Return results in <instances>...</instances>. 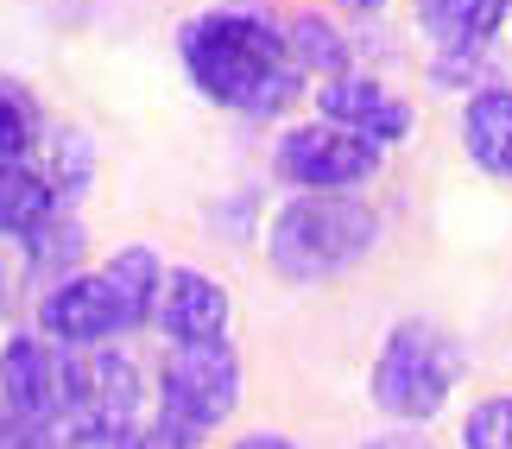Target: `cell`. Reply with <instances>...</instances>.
<instances>
[{
	"instance_id": "cell-3",
	"label": "cell",
	"mask_w": 512,
	"mask_h": 449,
	"mask_svg": "<svg viewBox=\"0 0 512 449\" xmlns=\"http://www.w3.org/2000/svg\"><path fill=\"white\" fill-rule=\"evenodd\" d=\"M462 342L449 336L443 323L430 317H411L399 323L392 336L380 342V355H373V374H367V399L373 412H386L392 424H424L437 418L449 393L462 386Z\"/></svg>"
},
{
	"instance_id": "cell-16",
	"label": "cell",
	"mask_w": 512,
	"mask_h": 449,
	"mask_svg": "<svg viewBox=\"0 0 512 449\" xmlns=\"http://www.w3.org/2000/svg\"><path fill=\"white\" fill-rule=\"evenodd\" d=\"M32 102L19 89H0V165H26V152H32Z\"/></svg>"
},
{
	"instance_id": "cell-22",
	"label": "cell",
	"mask_w": 512,
	"mask_h": 449,
	"mask_svg": "<svg viewBox=\"0 0 512 449\" xmlns=\"http://www.w3.org/2000/svg\"><path fill=\"white\" fill-rule=\"evenodd\" d=\"M348 7H361V13H380V7H386V0H348Z\"/></svg>"
},
{
	"instance_id": "cell-14",
	"label": "cell",
	"mask_w": 512,
	"mask_h": 449,
	"mask_svg": "<svg viewBox=\"0 0 512 449\" xmlns=\"http://www.w3.org/2000/svg\"><path fill=\"white\" fill-rule=\"evenodd\" d=\"M291 51H298V64L304 70H323L329 83L348 70V45H342V32L329 26V19H317V13H304V19H291Z\"/></svg>"
},
{
	"instance_id": "cell-17",
	"label": "cell",
	"mask_w": 512,
	"mask_h": 449,
	"mask_svg": "<svg viewBox=\"0 0 512 449\" xmlns=\"http://www.w3.org/2000/svg\"><path fill=\"white\" fill-rule=\"evenodd\" d=\"M26 247H32V266H38V272L70 266V260H76V247H83V228L64 222V216H45V222L26 234Z\"/></svg>"
},
{
	"instance_id": "cell-2",
	"label": "cell",
	"mask_w": 512,
	"mask_h": 449,
	"mask_svg": "<svg viewBox=\"0 0 512 449\" xmlns=\"http://www.w3.org/2000/svg\"><path fill=\"white\" fill-rule=\"evenodd\" d=\"M373 241H380V216L367 203H354L348 190H304L298 203H285L266 228V260L272 272L298 285L336 279V272L361 266Z\"/></svg>"
},
{
	"instance_id": "cell-4",
	"label": "cell",
	"mask_w": 512,
	"mask_h": 449,
	"mask_svg": "<svg viewBox=\"0 0 512 449\" xmlns=\"http://www.w3.org/2000/svg\"><path fill=\"white\" fill-rule=\"evenodd\" d=\"M234 405H241V355L228 342H196L177 348L159 374V424L184 431L190 443L209 437Z\"/></svg>"
},
{
	"instance_id": "cell-6",
	"label": "cell",
	"mask_w": 512,
	"mask_h": 449,
	"mask_svg": "<svg viewBox=\"0 0 512 449\" xmlns=\"http://www.w3.org/2000/svg\"><path fill=\"white\" fill-rule=\"evenodd\" d=\"M38 329L57 348H102L127 329H140V317H133L127 291L114 285V272L102 266V272H83V279H57L38 304Z\"/></svg>"
},
{
	"instance_id": "cell-18",
	"label": "cell",
	"mask_w": 512,
	"mask_h": 449,
	"mask_svg": "<svg viewBox=\"0 0 512 449\" xmlns=\"http://www.w3.org/2000/svg\"><path fill=\"white\" fill-rule=\"evenodd\" d=\"M0 449H57L45 424H26V418H0Z\"/></svg>"
},
{
	"instance_id": "cell-13",
	"label": "cell",
	"mask_w": 512,
	"mask_h": 449,
	"mask_svg": "<svg viewBox=\"0 0 512 449\" xmlns=\"http://www.w3.org/2000/svg\"><path fill=\"white\" fill-rule=\"evenodd\" d=\"M45 216H57L51 184L38 178L32 165H0V234H19V241H26Z\"/></svg>"
},
{
	"instance_id": "cell-9",
	"label": "cell",
	"mask_w": 512,
	"mask_h": 449,
	"mask_svg": "<svg viewBox=\"0 0 512 449\" xmlns=\"http://www.w3.org/2000/svg\"><path fill=\"white\" fill-rule=\"evenodd\" d=\"M159 329L177 348L196 342H228V291L209 272H165V298H159Z\"/></svg>"
},
{
	"instance_id": "cell-19",
	"label": "cell",
	"mask_w": 512,
	"mask_h": 449,
	"mask_svg": "<svg viewBox=\"0 0 512 449\" xmlns=\"http://www.w3.org/2000/svg\"><path fill=\"white\" fill-rule=\"evenodd\" d=\"M127 449H190V437L171 431V424H133V431H127Z\"/></svg>"
},
{
	"instance_id": "cell-8",
	"label": "cell",
	"mask_w": 512,
	"mask_h": 449,
	"mask_svg": "<svg viewBox=\"0 0 512 449\" xmlns=\"http://www.w3.org/2000/svg\"><path fill=\"white\" fill-rule=\"evenodd\" d=\"M317 108H323L329 127H348V133H361L373 146H392V140L411 133V108L392 89H380L373 76H336V83H323Z\"/></svg>"
},
{
	"instance_id": "cell-1",
	"label": "cell",
	"mask_w": 512,
	"mask_h": 449,
	"mask_svg": "<svg viewBox=\"0 0 512 449\" xmlns=\"http://www.w3.org/2000/svg\"><path fill=\"white\" fill-rule=\"evenodd\" d=\"M184 70L215 108H234V114H279L304 89L291 32L272 26L260 7H215L203 19H190Z\"/></svg>"
},
{
	"instance_id": "cell-12",
	"label": "cell",
	"mask_w": 512,
	"mask_h": 449,
	"mask_svg": "<svg viewBox=\"0 0 512 449\" xmlns=\"http://www.w3.org/2000/svg\"><path fill=\"white\" fill-rule=\"evenodd\" d=\"M462 146L494 178H512V89H475L462 102Z\"/></svg>"
},
{
	"instance_id": "cell-5",
	"label": "cell",
	"mask_w": 512,
	"mask_h": 449,
	"mask_svg": "<svg viewBox=\"0 0 512 449\" xmlns=\"http://www.w3.org/2000/svg\"><path fill=\"white\" fill-rule=\"evenodd\" d=\"M0 405L7 418L57 424L76 412V355L51 336H13L0 348Z\"/></svg>"
},
{
	"instance_id": "cell-21",
	"label": "cell",
	"mask_w": 512,
	"mask_h": 449,
	"mask_svg": "<svg viewBox=\"0 0 512 449\" xmlns=\"http://www.w3.org/2000/svg\"><path fill=\"white\" fill-rule=\"evenodd\" d=\"M367 449H418V443H405V437H386V443H367ZM430 449V443H424Z\"/></svg>"
},
{
	"instance_id": "cell-20",
	"label": "cell",
	"mask_w": 512,
	"mask_h": 449,
	"mask_svg": "<svg viewBox=\"0 0 512 449\" xmlns=\"http://www.w3.org/2000/svg\"><path fill=\"white\" fill-rule=\"evenodd\" d=\"M234 449H298L291 437H272V431H253V437H241Z\"/></svg>"
},
{
	"instance_id": "cell-7",
	"label": "cell",
	"mask_w": 512,
	"mask_h": 449,
	"mask_svg": "<svg viewBox=\"0 0 512 449\" xmlns=\"http://www.w3.org/2000/svg\"><path fill=\"white\" fill-rule=\"evenodd\" d=\"M279 171L298 190H354L380 171V146L348 133V127L310 121V127H291L279 140Z\"/></svg>"
},
{
	"instance_id": "cell-10",
	"label": "cell",
	"mask_w": 512,
	"mask_h": 449,
	"mask_svg": "<svg viewBox=\"0 0 512 449\" xmlns=\"http://www.w3.org/2000/svg\"><path fill=\"white\" fill-rule=\"evenodd\" d=\"M133 405H140V374H133L127 355H108V348L76 355V412H70L76 424H114V431H127Z\"/></svg>"
},
{
	"instance_id": "cell-23",
	"label": "cell",
	"mask_w": 512,
	"mask_h": 449,
	"mask_svg": "<svg viewBox=\"0 0 512 449\" xmlns=\"http://www.w3.org/2000/svg\"><path fill=\"white\" fill-rule=\"evenodd\" d=\"M0 291H7V272H0Z\"/></svg>"
},
{
	"instance_id": "cell-11",
	"label": "cell",
	"mask_w": 512,
	"mask_h": 449,
	"mask_svg": "<svg viewBox=\"0 0 512 449\" xmlns=\"http://www.w3.org/2000/svg\"><path fill=\"white\" fill-rule=\"evenodd\" d=\"M506 13H512V0H418V26L449 57H481Z\"/></svg>"
},
{
	"instance_id": "cell-15",
	"label": "cell",
	"mask_w": 512,
	"mask_h": 449,
	"mask_svg": "<svg viewBox=\"0 0 512 449\" xmlns=\"http://www.w3.org/2000/svg\"><path fill=\"white\" fill-rule=\"evenodd\" d=\"M462 449H512V393L481 399L462 418Z\"/></svg>"
}]
</instances>
